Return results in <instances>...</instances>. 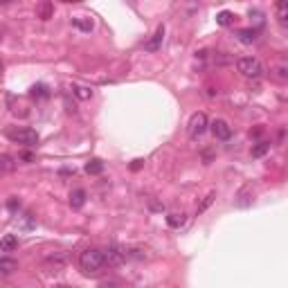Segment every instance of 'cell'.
Returning a JSON list of instances; mask_svg holds the SVG:
<instances>
[{
  "label": "cell",
  "instance_id": "44dd1931",
  "mask_svg": "<svg viewBox=\"0 0 288 288\" xmlns=\"http://www.w3.org/2000/svg\"><path fill=\"white\" fill-rule=\"evenodd\" d=\"M286 16H288V4L286 2H277V18L282 25H286Z\"/></svg>",
  "mask_w": 288,
  "mask_h": 288
},
{
  "label": "cell",
  "instance_id": "5b68a950",
  "mask_svg": "<svg viewBox=\"0 0 288 288\" xmlns=\"http://www.w3.org/2000/svg\"><path fill=\"white\" fill-rule=\"evenodd\" d=\"M126 259H128V250L117 246V243H112V246H108L106 250H104V261H106L108 266H122Z\"/></svg>",
  "mask_w": 288,
  "mask_h": 288
},
{
  "label": "cell",
  "instance_id": "e0dca14e",
  "mask_svg": "<svg viewBox=\"0 0 288 288\" xmlns=\"http://www.w3.org/2000/svg\"><path fill=\"white\" fill-rule=\"evenodd\" d=\"M45 261H48V264H54V268H61V266L68 261V254L66 252H54V254H50Z\"/></svg>",
  "mask_w": 288,
  "mask_h": 288
},
{
  "label": "cell",
  "instance_id": "2e32d148",
  "mask_svg": "<svg viewBox=\"0 0 288 288\" xmlns=\"http://www.w3.org/2000/svg\"><path fill=\"white\" fill-rule=\"evenodd\" d=\"M14 270H18V261H14V259H7V256H2V259H0V272L9 274V272H14Z\"/></svg>",
  "mask_w": 288,
  "mask_h": 288
},
{
  "label": "cell",
  "instance_id": "3957f363",
  "mask_svg": "<svg viewBox=\"0 0 288 288\" xmlns=\"http://www.w3.org/2000/svg\"><path fill=\"white\" fill-rule=\"evenodd\" d=\"M7 138L16 144H25V146H36L38 144V133L34 128H16L7 130Z\"/></svg>",
  "mask_w": 288,
  "mask_h": 288
},
{
  "label": "cell",
  "instance_id": "9a60e30c",
  "mask_svg": "<svg viewBox=\"0 0 288 288\" xmlns=\"http://www.w3.org/2000/svg\"><path fill=\"white\" fill-rule=\"evenodd\" d=\"M102 171H104V162L97 160V158H94V160H90L88 164H86V174H90V176H99Z\"/></svg>",
  "mask_w": 288,
  "mask_h": 288
},
{
  "label": "cell",
  "instance_id": "7c38bea8",
  "mask_svg": "<svg viewBox=\"0 0 288 288\" xmlns=\"http://www.w3.org/2000/svg\"><path fill=\"white\" fill-rule=\"evenodd\" d=\"M72 25L76 27V30H81V32H92V18H86V16H76V18H72Z\"/></svg>",
  "mask_w": 288,
  "mask_h": 288
},
{
  "label": "cell",
  "instance_id": "484cf974",
  "mask_svg": "<svg viewBox=\"0 0 288 288\" xmlns=\"http://www.w3.org/2000/svg\"><path fill=\"white\" fill-rule=\"evenodd\" d=\"M16 207H20V202H18L16 198H12V200H9V210L14 212V210H16Z\"/></svg>",
  "mask_w": 288,
  "mask_h": 288
},
{
  "label": "cell",
  "instance_id": "6da1fadb",
  "mask_svg": "<svg viewBox=\"0 0 288 288\" xmlns=\"http://www.w3.org/2000/svg\"><path fill=\"white\" fill-rule=\"evenodd\" d=\"M104 266H106V261H104V250L88 248V250H84L79 254V268L84 270L86 274H97Z\"/></svg>",
  "mask_w": 288,
  "mask_h": 288
},
{
  "label": "cell",
  "instance_id": "8fae6325",
  "mask_svg": "<svg viewBox=\"0 0 288 288\" xmlns=\"http://www.w3.org/2000/svg\"><path fill=\"white\" fill-rule=\"evenodd\" d=\"M86 202V192L84 189H74V192L70 194V207L72 210H81Z\"/></svg>",
  "mask_w": 288,
  "mask_h": 288
},
{
  "label": "cell",
  "instance_id": "ac0fdd59",
  "mask_svg": "<svg viewBox=\"0 0 288 288\" xmlns=\"http://www.w3.org/2000/svg\"><path fill=\"white\" fill-rule=\"evenodd\" d=\"M268 151H270V144L268 142H259V144L252 146V158H264Z\"/></svg>",
  "mask_w": 288,
  "mask_h": 288
},
{
  "label": "cell",
  "instance_id": "8992f818",
  "mask_svg": "<svg viewBox=\"0 0 288 288\" xmlns=\"http://www.w3.org/2000/svg\"><path fill=\"white\" fill-rule=\"evenodd\" d=\"M210 126H212V133H214L216 140H223L225 142V140L232 138V126H230L225 120H214Z\"/></svg>",
  "mask_w": 288,
  "mask_h": 288
},
{
  "label": "cell",
  "instance_id": "ffe728a7",
  "mask_svg": "<svg viewBox=\"0 0 288 288\" xmlns=\"http://www.w3.org/2000/svg\"><path fill=\"white\" fill-rule=\"evenodd\" d=\"M0 169H4V171H14V169H16V162H14V158L0 156Z\"/></svg>",
  "mask_w": 288,
  "mask_h": 288
},
{
  "label": "cell",
  "instance_id": "52a82bcc",
  "mask_svg": "<svg viewBox=\"0 0 288 288\" xmlns=\"http://www.w3.org/2000/svg\"><path fill=\"white\" fill-rule=\"evenodd\" d=\"M162 40H164V25H158L153 36L144 43V50H146V52H158V50L162 48Z\"/></svg>",
  "mask_w": 288,
  "mask_h": 288
},
{
  "label": "cell",
  "instance_id": "603a6c76",
  "mask_svg": "<svg viewBox=\"0 0 288 288\" xmlns=\"http://www.w3.org/2000/svg\"><path fill=\"white\" fill-rule=\"evenodd\" d=\"M32 94H34V97H48V88H45V86H34Z\"/></svg>",
  "mask_w": 288,
  "mask_h": 288
},
{
  "label": "cell",
  "instance_id": "d4e9b609",
  "mask_svg": "<svg viewBox=\"0 0 288 288\" xmlns=\"http://www.w3.org/2000/svg\"><path fill=\"white\" fill-rule=\"evenodd\" d=\"M142 164H144V160H140V158H138V160H133V164H130V169H133V171H138Z\"/></svg>",
  "mask_w": 288,
  "mask_h": 288
},
{
  "label": "cell",
  "instance_id": "9c48e42d",
  "mask_svg": "<svg viewBox=\"0 0 288 288\" xmlns=\"http://www.w3.org/2000/svg\"><path fill=\"white\" fill-rule=\"evenodd\" d=\"M54 14V4L52 2H40L36 4V18H40V20H50Z\"/></svg>",
  "mask_w": 288,
  "mask_h": 288
},
{
  "label": "cell",
  "instance_id": "7a4b0ae2",
  "mask_svg": "<svg viewBox=\"0 0 288 288\" xmlns=\"http://www.w3.org/2000/svg\"><path fill=\"white\" fill-rule=\"evenodd\" d=\"M236 68L238 72H241L243 76H248V79H256V76H261V72H264V66H261L259 58L254 56H243L236 61Z\"/></svg>",
  "mask_w": 288,
  "mask_h": 288
},
{
  "label": "cell",
  "instance_id": "5bb4252c",
  "mask_svg": "<svg viewBox=\"0 0 288 288\" xmlns=\"http://www.w3.org/2000/svg\"><path fill=\"white\" fill-rule=\"evenodd\" d=\"M234 18H236V16H234L232 12H228V9H223V12L216 14V22H218L220 27H230L234 22Z\"/></svg>",
  "mask_w": 288,
  "mask_h": 288
},
{
  "label": "cell",
  "instance_id": "30bf717a",
  "mask_svg": "<svg viewBox=\"0 0 288 288\" xmlns=\"http://www.w3.org/2000/svg\"><path fill=\"white\" fill-rule=\"evenodd\" d=\"M18 248V236H14V234H4L2 238H0V250L2 252H12Z\"/></svg>",
  "mask_w": 288,
  "mask_h": 288
},
{
  "label": "cell",
  "instance_id": "ba28073f",
  "mask_svg": "<svg viewBox=\"0 0 288 288\" xmlns=\"http://www.w3.org/2000/svg\"><path fill=\"white\" fill-rule=\"evenodd\" d=\"M187 223V214H182V212H171V214H166V225L169 228H174V230H180L182 225Z\"/></svg>",
  "mask_w": 288,
  "mask_h": 288
},
{
  "label": "cell",
  "instance_id": "cb8c5ba5",
  "mask_svg": "<svg viewBox=\"0 0 288 288\" xmlns=\"http://www.w3.org/2000/svg\"><path fill=\"white\" fill-rule=\"evenodd\" d=\"M277 76H279V79H286V76H288V74H286V66H284V63L277 68Z\"/></svg>",
  "mask_w": 288,
  "mask_h": 288
},
{
  "label": "cell",
  "instance_id": "4fadbf2b",
  "mask_svg": "<svg viewBox=\"0 0 288 288\" xmlns=\"http://www.w3.org/2000/svg\"><path fill=\"white\" fill-rule=\"evenodd\" d=\"M256 34H259V32L250 30V27H248V30H238V40H241V43H246V45H252L256 40Z\"/></svg>",
  "mask_w": 288,
  "mask_h": 288
},
{
  "label": "cell",
  "instance_id": "277c9868",
  "mask_svg": "<svg viewBox=\"0 0 288 288\" xmlns=\"http://www.w3.org/2000/svg\"><path fill=\"white\" fill-rule=\"evenodd\" d=\"M207 126H210V122H207V115L205 112H194L192 117H189V124H187V133L192 140H198L202 133L207 130Z\"/></svg>",
  "mask_w": 288,
  "mask_h": 288
},
{
  "label": "cell",
  "instance_id": "7402d4cb",
  "mask_svg": "<svg viewBox=\"0 0 288 288\" xmlns=\"http://www.w3.org/2000/svg\"><path fill=\"white\" fill-rule=\"evenodd\" d=\"M72 90H74V94H76L79 99H90V97H92V90H90V88H84V86H74Z\"/></svg>",
  "mask_w": 288,
  "mask_h": 288
},
{
  "label": "cell",
  "instance_id": "d6986e66",
  "mask_svg": "<svg viewBox=\"0 0 288 288\" xmlns=\"http://www.w3.org/2000/svg\"><path fill=\"white\" fill-rule=\"evenodd\" d=\"M214 200H216V192H210V194H207L205 198H202V202H200V205L196 207V214H202V212H205L207 207H210V205H212V202H214Z\"/></svg>",
  "mask_w": 288,
  "mask_h": 288
}]
</instances>
